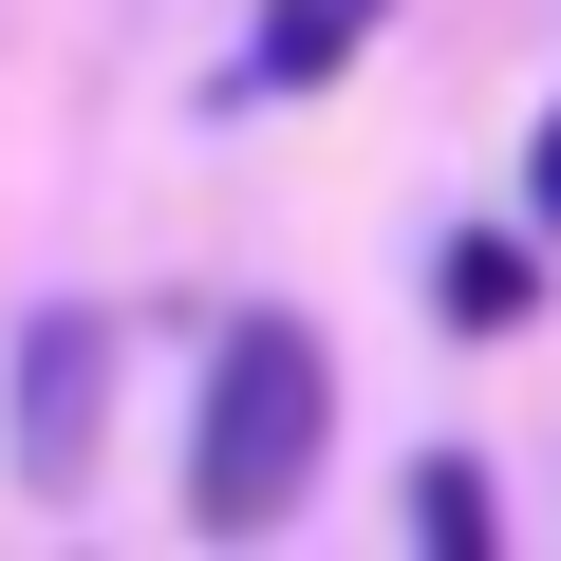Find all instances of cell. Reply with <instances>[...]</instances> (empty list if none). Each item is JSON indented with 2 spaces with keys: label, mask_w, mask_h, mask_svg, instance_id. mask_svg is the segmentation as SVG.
<instances>
[{
  "label": "cell",
  "mask_w": 561,
  "mask_h": 561,
  "mask_svg": "<svg viewBox=\"0 0 561 561\" xmlns=\"http://www.w3.org/2000/svg\"><path fill=\"white\" fill-rule=\"evenodd\" d=\"M412 542H431V561H486V542H505L486 449H412Z\"/></svg>",
  "instance_id": "5"
},
{
  "label": "cell",
  "mask_w": 561,
  "mask_h": 561,
  "mask_svg": "<svg viewBox=\"0 0 561 561\" xmlns=\"http://www.w3.org/2000/svg\"><path fill=\"white\" fill-rule=\"evenodd\" d=\"M542 262H561V225H524V206H505V225H449V243H431V319H449V337H524V319H542Z\"/></svg>",
  "instance_id": "3"
},
{
  "label": "cell",
  "mask_w": 561,
  "mask_h": 561,
  "mask_svg": "<svg viewBox=\"0 0 561 561\" xmlns=\"http://www.w3.org/2000/svg\"><path fill=\"white\" fill-rule=\"evenodd\" d=\"M356 20H375V0H262V38H243V94H319V76L356 57Z\"/></svg>",
  "instance_id": "4"
},
{
  "label": "cell",
  "mask_w": 561,
  "mask_h": 561,
  "mask_svg": "<svg viewBox=\"0 0 561 561\" xmlns=\"http://www.w3.org/2000/svg\"><path fill=\"white\" fill-rule=\"evenodd\" d=\"M319 468H337V356H319V319L243 300L187 393V542H280L319 505Z\"/></svg>",
  "instance_id": "1"
},
{
  "label": "cell",
  "mask_w": 561,
  "mask_h": 561,
  "mask_svg": "<svg viewBox=\"0 0 561 561\" xmlns=\"http://www.w3.org/2000/svg\"><path fill=\"white\" fill-rule=\"evenodd\" d=\"M94 431H113V319L94 300H38L20 319V375H0V468H20V505H76L94 486Z\"/></svg>",
  "instance_id": "2"
},
{
  "label": "cell",
  "mask_w": 561,
  "mask_h": 561,
  "mask_svg": "<svg viewBox=\"0 0 561 561\" xmlns=\"http://www.w3.org/2000/svg\"><path fill=\"white\" fill-rule=\"evenodd\" d=\"M524 225H561V94H542V131H524Z\"/></svg>",
  "instance_id": "6"
}]
</instances>
